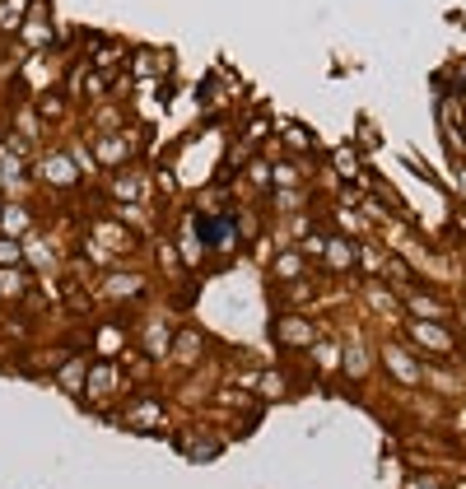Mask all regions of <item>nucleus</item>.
<instances>
[{"instance_id": "f257e3e1", "label": "nucleus", "mask_w": 466, "mask_h": 489, "mask_svg": "<svg viewBox=\"0 0 466 489\" xmlns=\"http://www.w3.org/2000/svg\"><path fill=\"white\" fill-rule=\"evenodd\" d=\"M37 178H43L47 187H56V191H70V187H80V168H75V158H70V149H52V154H43L37 158Z\"/></svg>"}, {"instance_id": "f03ea898", "label": "nucleus", "mask_w": 466, "mask_h": 489, "mask_svg": "<svg viewBox=\"0 0 466 489\" xmlns=\"http://www.w3.org/2000/svg\"><path fill=\"white\" fill-rule=\"evenodd\" d=\"M116 387H122V369H116L112 359L89 363V378H85V396H89V401H107Z\"/></svg>"}, {"instance_id": "7ed1b4c3", "label": "nucleus", "mask_w": 466, "mask_h": 489, "mask_svg": "<svg viewBox=\"0 0 466 489\" xmlns=\"http://www.w3.org/2000/svg\"><path fill=\"white\" fill-rule=\"evenodd\" d=\"M103 299H112V303H127V299H140L145 294V275H136V270H112L107 280H103V290H98Z\"/></svg>"}, {"instance_id": "20e7f679", "label": "nucleus", "mask_w": 466, "mask_h": 489, "mask_svg": "<svg viewBox=\"0 0 466 489\" xmlns=\"http://www.w3.org/2000/svg\"><path fill=\"white\" fill-rule=\"evenodd\" d=\"M136 149V140H131V131H112V136H94V158L103 163V168H116L127 154Z\"/></svg>"}, {"instance_id": "39448f33", "label": "nucleus", "mask_w": 466, "mask_h": 489, "mask_svg": "<svg viewBox=\"0 0 466 489\" xmlns=\"http://www.w3.org/2000/svg\"><path fill=\"white\" fill-rule=\"evenodd\" d=\"M406 331H410L415 345L434 350V354H448V350H452V331H448V326H439V321H410Z\"/></svg>"}, {"instance_id": "423d86ee", "label": "nucleus", "mask_w": 466, "mask_h": 489, "mask_svg": "<svg viewBox=\"0 0 466 489\" xmlns=\"http://www.w3.org/2000/svg\"><path fill=\"white\" fill-rule=\"evenodd\" d=\"M0 233L19 238V242L33 233V210L24 206V200H5V210H0Z\"/></svg>"}, {"instance_id": "0eeeda50", "label": "nucleus", "mask_w": 466, "mask_h": 489, "mask_svg": "<svg viewBox=\"0 0 466 489\" xmlns=\"http://www.w3.org/2000/svg\"><path fill=\"white\" fill-rule=\"evenodd\" d=\"M276 336H280V345H318L313 321H308V317H294V312L276 321Z\"/></svg>"}, {"instance_id": "6e6552de", "label": "nucleus", "mask_w": 466, "mask_h": 489, "mask_svg": "<svg viewBox=\"0 0 466 489\" xmlns=\"http://www.w3.org/2000/svg\"><path fill=\"white\" fill-rule=\"evenodd\" d=\"M145 350H149V359H168V350H173V326L164 317H149L145 321Z\"/></svg>"}, {"instance_id": "1a4fd4ad", "label": "nucleus", "mask_w": 466, "mask_h": 489, "mask_svg": "<svg viewBox=\"0 0 466 489\" xmlns=\"http://www.w3.org/2000/svg\"><path fill=\"white\" fill-rule=\"evenodd\" d=\"M28 266H0V303H15L28 294Z\"/></svg>"}, {"instance_id": "9d476101", "label": "nucleus", "mask_w": 466, "mask_h": 489, "mask_svg": "<svg viewBox=\"0 0 466 489\" xmlns=\"http://www.w3.org/2000/svg\"><path fill=\"white\" fill-rule=\"evenodd\" d=\"M322 261L331 266V270H350L360 261V248L350 238H327V252H322Z\"/></svg>"}, {"instance_id": "9b49d317", "label": "nucleus", "mask_w": 466, "mask_h": 489, "mask_svg": "<svg viewBox=\"0 0 466 489\" xmlns=\"http://www.w3.org/2000/svg\"><path fill=\"white\" fill-rule=\"evenodd\" d=\"M85 378H89V359H85V354H70L61 369H56V382H61L66 392H85Z\"/></svg>"}, {"instance_id": "f8f14e48", "label": "nucleus", "mask_w": 466, "mask_h": 489, "mask_svg": "<svg viewBox=\"0 0 466 489\" xmlns=\"http://www.w3.org/2000/svg\"><path fill=\"white\" fill-rule=\"evenodd\" d=\"M201 350H206L201 331H177V336H173V350H168V354H173V359L182 363V369H187V363H197V359H201Z\"/></svg>"}, {"instance_id": "ddd939ff", "label": "nucleus", "mask_w": 466, "mask_h": 489, "mask_svg": "<svg viewBox=\"0 0 466 489\" xmlns=\"http://www.w3.org/2000/svg\"><path fill=\"white\" fill-rule=\"evenodd\" d=\"M382 359H387V369H392V378H401V382H415V378H420L415 359H410L401 345H387V350H382Z\"/></svg>"}, {"instance_id": "4468645a", "label": "nucleus", "mask_w": 466, "mask_h": 489, "mask_svg": "<svg viewBox=\"0 0 466 489\" xmlns=\"http://www.w3.org/2000/svg\"><path fill=\"white\" fill-rule=\"evenodd\" d=\"M303 182V163H294V158H280V163H270V187H299Z\"/></svg>"}, {"instance_id": "2eb2a0df", "label": "nucleus", "mask_w": 466, "mask_h": 489, "mask_svg": "<svg viewBox=\"0 0 466 489\" xmlns=\"http://www.w3.org/2000/svg\"><path fill=\"white\" fill-rule=\"evenodd\" d=\"M112 196L122 200V206H131L136 196H145V178H140V173H122V178H112Z\"/></svg>"}, {"instance_id": "dca6fc26", "label": "nucleus", "mask_w": 466, "mask_h": 489, "mask_svg": "<svg viewBox=\"0 0 466 489\" xmlns=\"http://www.w3.org/2000/svg\"><path fill=\"white\" fill-rule=\"evenodd\" d=\"M340 359H345V350H340L336 341H318V345H313V363H318L322 373H336Z\"/></svg>"}, {"instance_id": "f3484780", "label": "nucleus", "mask_w": 466, "mask_h": 489, "mask_svg": "<svg viewBox=\"0 0 466 489\" xmlns=\"http://www.w3.org/2000/svg\"><path fill=\"white\" fill-rule=\"evenodd\" d=\"M280 140H285L294 154H308V149H313V136H308V127H299V121H280Z\"/></svg>"}, {"instance_id": "a211bd4d", "label": "nucleus", "mask_w": 466, "mask_h": 489, "mask_svg": "<svg viewBox=\"0 0 466 489\" xmlns=\"http://www.w3.org/2000/svg\"><path fill=\"white\" fill-rule=\"evenodd\" d=\"M37 117H43V121H61V117H66V94H61V89L37 94Z\"/></svg>"}, {"instance_id": "6ab92c4d", "label": "nucleus", "mask_w": 466, "mask_h": 489, "mask_svg": "<svg viewBox=\"0 0 466 489\" xmlns=\"http://www.w3.org/2000/svg\"><path fill=\"white\" fill-rule=\"evenodd\" d=\"M439 121H443V136H448V145H452L457 154H466V131H461L457 112H452V107H443V112H439Z\"/></svg>"}, {"instance_id": "aec40b11", "label": "nucleus", "mask_w": 466, "mask_h": 489, "mask_svg": "<svg viewBox=\"0 0 466 489\" xmlns=\"http://www.w3.org/2000/svg\"><path fill=\"white\" fill-rule=\"evenodd\" d=\"M94 345H98V354H103V359H112L116 350L127 345V336L116 331V326H98V336H94Z\"/></svg>"}, {"instance_id": "412c9836", "label": "nucleus", "mask_w": 466, "mask_h": 489, "mask_svg": "<svg viewBox=\"0 0 466 489\" xmlns=\"http://www.w3.org/2000/svg\"><path fill=\"white\" fill-rule=\"evenodd\" d=\"M406 308L420 317V321H430V317H443V303L439 299H430V294H410L406 299Z\"/></svg>"}, {"instance_id": "4be33fe9", "label": "nucleus", "mask_w": 466, "mask_h": 489, "mask_svg": "<svg viewBox=\"0 0 466 489\" xmlns=\"http://www.w3.org/2000/svg\"><path fill=\"white\" fill-rule=\"evenodd\" d=\"M270 270H276V280H299L303 275V252H280Z\"/></svg>"}, {"instance_id": "5701e85b", "label": "nucleus", "mask_w": 466, "mask_h": 489, "mask_svg": "<svg viewBox=\"0 0 466 489\" xmlns=\"http://www.w3.org/2000/svg\"><path fill=\"white\" fill-rule=\"evenodd\" d=\"M131 424H140V429H149V424H159L164 420V411L154 401H140V405H131V415H127Z\"/></svg>"}, {"instance_id": "b1692460", "label": "nucleus", "mask_w": 466, "mask_h": 489, "mask_svg": "<svg viewBox=\"0 0 466 489\" xmlns=\"http://www.w3.org/2000/svg\"><path fill=\"white\" fill-rule=\"evenodd\" d=\"M340 369L350 373V378H369V354L355 345V350H345V359H340Z\"/></svg>"}, {"instance_id": "393cba45", "label": "nucleus", "mask_w": 466, "mask_h": 489, "mask_svg": "<svg viewBox=\"0 0 466 489\" xmlns=\"http://www.w3.org/2000/svg\"><path fill=\"white\" fill-rule=\"evenodd\" d=\"M0 266H28L19 238H5V233H0Z\"/></svg>"}, {"instance_id": "a878e982", "label": "nucleus", "mask_w": 466, "mask_h": 489, "mask_svg": "<svg viewBox=\"0 0 466 489\" xmlns=\"http://www.w3.org/2000/svg\"><path fill=\"white\" fill-rule=\"evenodd\" d=\"M266 136H270V121H266V117H252V121H248V131H243V149L252 154Z\"/></svg>"}, {"instance_id": "bb28decb", "label": "nucleus", "mask_w": 466, "mask_h": 489, "mask_svg": "<svg viewBox=\"0 0 466 489\" xmlns=\"http://www.w3.org/2000/svg\"><path fill=\"white\" fill-rule=\"evenodd\" d=\"M19 28H24V15H19V10L10 5V0H5V5H0V33L10 37V33H19Z\"/></svg>"}, {"instance_id": "cd10ccee", "label": "nucleus", "mask_w": 466, "mask_h": 489, "mask_svg": "<svg viewBox=\"0 0 466 489\" xmlns=\"http://www.w3.org/2000/svg\"><path fill=\"white\" fill-rule=\"evenodd\" d=\"M248 182L252 187H270V163L266 158H248Z\"/></svg>"}, {"instance_id": "c85d7f7f", "label": "nucleus", "mask_w": 466, "mask_h": 489, "mask_svg": "<svg viewBox=\"0 0 466 489\" xmlns=\"http://www.w3.org/2000/svg\"><path fill=\"white\" fill-rule=\"evenodd\" d=\"M116 219H122L127 229H140V224H149V215H145L140 206H116Z\"/></svg>"}, {"instance_id": "c756f323", "label": "nucleus", "mask_w": 466, "mask_h": 489, "mask_svg": "<svg viewBox=\"0 0 466 489\" xmlns=\"http://www.w3.org/2000/svg\"><path fill=\"white\" fill-rule=\"evenodd\" d=\"M159 266H164L168 275H177V270H182V257H177L173 242H159Z\"/></svg>"}, {"instance_id": "7c9ffc66", "label": "nucleus", "mask_w": 466, "mask_h": 489, "mask_svg": "<svg viewBox=\"0 0 466 489\" xmlns=\"http://www.w3.org/2000/svg\"><path fill=\"white\" fill-rule=\"evenodd\" d=\"M336 163H340V178H360V158L350 149H336Z\"/></svg>"}, {"instance_id": "2f4dec72", "label": "nucleus", "mask_w": 466, "mask_h": 489, "mask_svg": "<svg viewBox=\"0 0 466 489\" xmlns=\"http://www.w3.org/2000/svg\"><path fill=\"white\" fill-rule=\"evenodd\" d=\"M406 489H439V480H434V475H424V480H410Z\"/></svg>"}, {"instance_id": "473e14b6", "label": "nucleus", "mask_w": 466, "mask_h": 489, "mask_svg": "<svg viewBox=\"0 0 466 489\" xmlns=\"http://www.w3.org/2000/svg\"><path fill=\"white\" fill-rule=\"evenodd\" d=\"M457 107H461V117H466V89H461V94H457Z\"/></svg>"}, {"instance_id": "72a5a7b5", "label": "nucleus", "mask_w": 466, "mask_h": 489, "mask_svg": "<svg viewBox=\"0 0 466 489\" xmlns=\"http://www.w3.org/2000/svg\"><path fill=\"white\" fill-rule=\"evenodd\" d=\"M0 210H5V196H0Z\"/></svg>"}, {"instance_id": "f704fd0d", "label": "nucleus", "mask_w": 466, "mask_h": 489, "mask_svg": "<svg viewBox=\"0 0 466 489\" xmlns=\"http://www.w3.org/2000/svg\"><path fill=\"white\" fill-rule=\"evenodd\" d=\"M0 5H5V0H0Z\"/></svg>"}, {"instance_id": "c9c22d12", "label": "nucleus", "mask_w": 466, "mask_h": 489, "mask_svg": "<svg viewBox=\"0 0 466 489\" xmlns=\"http://www.w3.org/2000/svg\"><path fill=\"white\" fill-rule=\"evenodd\" d=\"M461 489H466V484H461Z\"/></svg>"}]
</instances>
